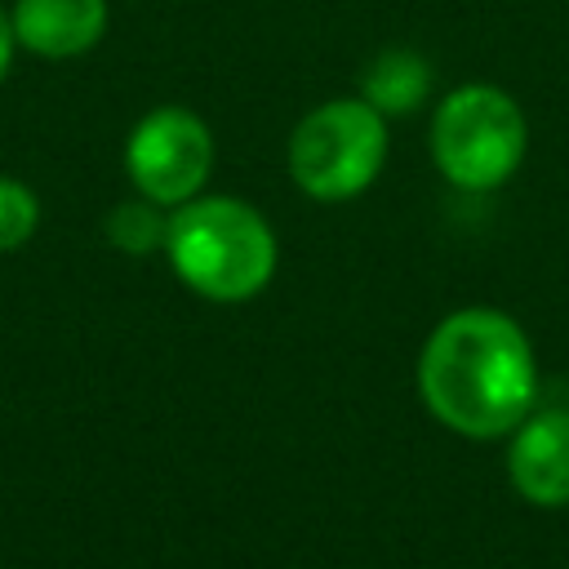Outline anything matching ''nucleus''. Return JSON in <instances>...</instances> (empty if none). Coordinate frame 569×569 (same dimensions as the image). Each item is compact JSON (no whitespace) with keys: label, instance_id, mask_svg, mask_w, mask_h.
Instances as JSON below:
<instances>
[{"label":"nucleus","instance_id":"f257e3e1","mask_svg":"<svg viewBox=\"0 0 569 569\" xmlns=\"http://www.w3.org/2000/svg\"><path fill=\"white\" fill-rule=\"evenodd\" d=\"M418 396L453 436H511L538 405V360L529 333L498 307L449 311L418 351Z\"/></svg>","mask_w":569,"mask_h":569},{"label":"nucleus","instance_id":"f03ea898","mask_svg":"<svg viewBox=\"0 0 569 569\" xmlns=\"http://www.w3.org/2000/svg\"><path fill=\"white\" fill-rule=\"evenodd\" d=\"M164 258L191 293L209 302H244L276 276V231L236 196H191L169 213Z\"/></svg>","mask_w":569,"mask_h":569},{"label":"nucleus","instance_id":"7ed1b4c3","mask_svg":"<svg viewBox=\"0 0 569 569\" xmlns=\"http://www.w3.org/2000/svg\"><path fill=\"white\" fill-rule=\"evenodd\" d=\"M387 116L365 98H329L311 107L284 147L289 178L320 204H342L369 191L387 164Z\"/></svg>","mask_w":569,"mask_h":569},{"label":"nucleus","instance_id":"20e7f679","mask_svg":"<svg viewBox=\"0 0 569 569\" xmlns=\"http://www.w3.org/2000/svg\"><path fill=\"white\" fill-rule=\"evenodd\" d=\"M431 160L458 191H493L502 187L525 151L529 124L520 102L498 84H458L431 111Z\"/></svg>","mask_w":569,"mask_h":569},{"label":"nucleus","instance_id":"39448f33","mask_svg":"<svg viewBox=\"0 0 569 569\" xmlns=\"http://www.w3.org/2000/svg\"><path fill=\"white\" fill-rule=\"evenodd\" d=\"M124 169L138 196L178 209L200 196L213 173V133L187 107H156L133 124L124 142Z\"/></svg>","mask_w":569,"mask_h":569},{"label":"nucleus","instance_id":"423d86ee","mask_svg":"<svg viewBox=\"0 0 569 569\" xmlns=\"http://www.w3.org/2000/svg\"><path fill=\"white\" fill-rule=\"evenodd\" d=\"M507 476L529 507H569V409H538L507 436Z\"/></svg>","mask_w":569,"mask_h":569},{"label":"nucleus","instance_id":"0eeeda50","mask_svg":"<svg viewBox=\"0 0 569 569\" xmlns=\"http://www.w3.org/2000/svg\"><path fill=\"white\" fill-rule=\"evenodd\" d=\"M13 36L36 58H80L107 31V0H18Z\"/></svg>","mask_w":569,"mask_h":569},{"label":"nucleus","instance_id":"6e6552de","mask_svg":"<svg viewBox=\"0 0 569 569\" xmlns=\"http://www.w3.org/2000/svg\"><path fill=\"white\" fill-rule=\"evenodd\" d=\"M427 93H431V62L413 49H382L360 76V98L382 116H409L427 102Z\"/></svg>","mask_w":569,"mask_h":569},{"label":"nucleus","instance_id":"1a4fd4ad","mask_svg":"<svg viewBox=\"0 0 569 569\" xmlns=\"http://www.w3.org/2000/svg\"><path fill=\"white\" fill-rule=\"evenodd\" d=\"M164 204L138 196V200H124L111 209L107 218V240L124 253H151V249H164V231H169V218L160 213Z\"/></svg>","mask_w":569,"mask_h":569},{"label":"nucleus","instance_id":"9d476101","mask_svg":"<svg viewBox=\"0 0 569 569\" xmlns=\"http://www.w3.org/2000/svg\"><path fill=\"white\" fill-rule=\"evenodd\" d=\"M40 222V200L31 187H22L18 178H0V253L18 249L31 240Z\"/></svg>","mask_w":569,"mask_h":569},{"label":"nucleus","instance_id":"9b49d317","mask_svg":"<svg viewBox=\"0 0 569 569\" xmlns=\"http://www.w3.org/2000/svg\"><path fill=\"white\" fill-rule=\"evenodd\" d=\"M13 49H18V36H13V22H9V13L0 9V80L9 76V62H13Z\"/></svg>","mask_w":569,"mask_h":569}]
</instances>
